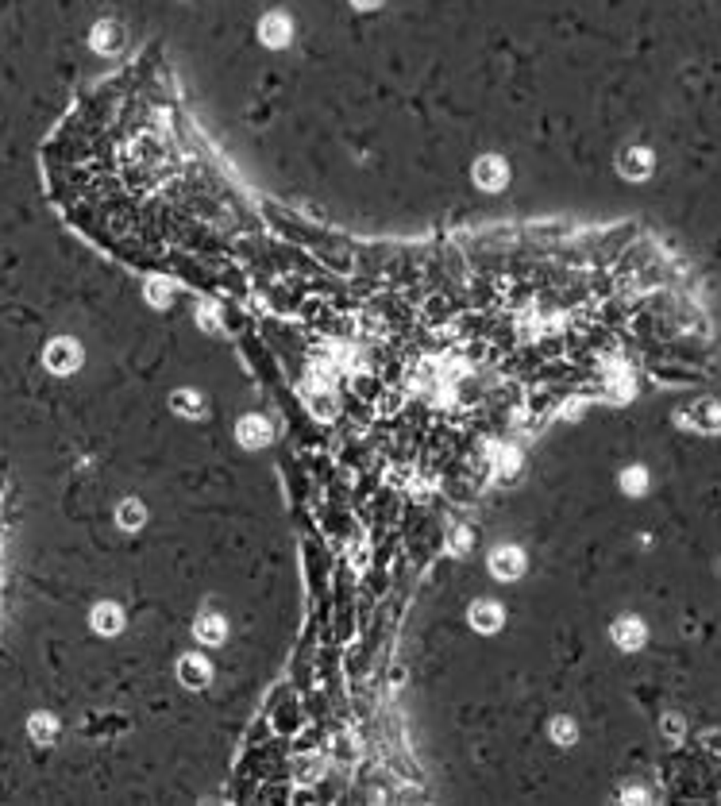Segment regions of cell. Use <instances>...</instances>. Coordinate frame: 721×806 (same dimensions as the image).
<instances>
[{
	"instance_id": "cell-9",
	"label": "cell",
	"mask_w": 721,
	"mask_h": 806,
	"mask_svg": "<svg viewBox=\"0 0 721 806\" xmlns=\"http://www.w3.org/2000/svg\"><path fill=\"white\" fill-rule=\"evenodd\" d=\"M27 729H31V737H35L39 745H51V737H54V718H47V714H35V718L27 721Z\"/></svg>"
},
{
	"instance_id": "cell-7",
	"label": "cell",
	"mask_w": 721,
	"mask_h": 806,
	"mask_svg": "<svg viewBox=\"0 0 721 806\" xmlns=\"http://www.w3.org/2000/svg\"><path fill=\"white\" fill-rule=\"evenodd\" d=\"M197 637H201L204 645H220V640H224V621L220 618H201L197 621Z\"/></svg>"
},
{
	"instance_id": "cell-5",
	"label": "cell",
	"mask_w": 721,
	"mask_h": 806,
	"mask_svg": "<svg viewBox=\"0 0 721 806\" xmlns=\"http://www.w3.org/2000/svg\"><path fill=\"white\" fill-rule=\"evenodd\" d=\"M613 640H617V645H625V648H636L644 640V629L636 621H617V625H613Z\"/></svg>"
},
{
	"instance_id": "cell-13",
	"label": "cell",
	"mask_w": 721,
	"mask_h": 806,
	"mask_svg": "<svg viewBox=\"0 0 721 806\" xmlns=\"http://www.w3.org/2000/svg\"><path fill=\"white\" fill-rule=\"evenodd\" d=\"M355 4H374V0H355Z\"/></svg>"
},
{
	"instance_id": "cell-11",
	"label": "cell",
	"mask_w": 721,
	"mask_h": 806,
	"mask_svg": "<svg viewBox=\"0 0 721 806\" xmlns=\"http://www.w3.org/2000/svg\"><path fill=\"white\" fill-rule=\"evenodd\" d=\"M120 525H124V529H139V525H143V506H139V501H124V506H120Z\"/></svg>"
},
{
	"instance_id": "cell-1",
	"label": "cell",
	"mask_w": 721,
	"mask_h": 806,
	"mask_svg": "<svg viewBox=\"0 0 721 806\" xmlns=\"http://www.w3.org/2000/svg\"><path fill=\"white\" fill-rule=\"evenodd\" d=\"M58 197L85 232L135 262L185 267L240 236L247 212L178 104L109 89L51 147Z\"/></svg>"
},
{
	"instance_id": "cell-6",
	"label": "cell",
	"mask_w": 721,
	"mask_h": 806,
	"mask_svg": "<svg viewBox=\"0 0 721 806\" xmlns=\"http://www.w3.org/2000/svg\"><path fill=\"white\" fill-rule=\"evenodd\" d=\"M182 679L190 683V687H201V683L209 679V668H204L201 656H185L182 660Z\"/></svg>"
},
{
	"instance_id": "cell-10",
	"label": "cell",
	"mask_w": 721,
	"mask_h": 806,
	"mask_svg": "<svg viewBox=\"0 0 721 806\" xmlns=\"http://www.w3.org/2000/svg\"><path fill=\"white\" fill-rule=\"evenodd\" d=\"M93 43H97V51H116L120 47V28L116 23H101L97 35H93Z\"/></svg>"
},
{
	"instance_id": "cell-2",
	"label": "cell",
	"mask_w": 721,
	"mask_h": 806,
	"mask_svg": "<svg viewBox=\"0 0 721 806\" xmlns=\"http://www.w3.org/2000/svg\"><path fill=\"white\" fill-rule=\"evenodd\" d=\"M490 567H494L498 579H513V575L521 571V552H510V548H502V552H494Z\"/></svg>"
},
{
	"instance_id": "cell-4",
	"label": "cell",
	"mask_w": 721,
	"mask_h": 806,
	"mask_svg": "<svg viewBox=\"0 0 721 806\" xmlns=\"http://www.w3.org/2000/svg\"><path fill=\"white\" fill-rule=\"evenodd\" d=\"M47 363H51L54 371H62V374H66L73 363H78V351H73L70 343H54V348L47 351Z\"/></svg>"
},
{
	"instance_id": "cell-3",
	"label": "cell",
	"mask_w": 721,
	"mask_h": 806,
	"mask_svg": "<svg viewBox=\"0 0 721 806\" xmlns=\"http://www.w3.org/2000/svg\"><path fill=\"white\" fill-rule=\"evenodd\" d=\"M120 625H124V618H120L116 606H97L93 610V629L97 633H116Z\"/></svg>"
},
{
	"instance_id": "cell-12",
	"label": "cell",
	"mask_w": 721,
	"mask_h": 806,
	"mask_svg": "<svg viewBox=\"0 0 721 806\" xmlns=\"http://www.w3.org/2000/svg\"><path fill=\"white\" fill-rule=\"evenodd\" d=\"M552 733H555V741H560V745H567L571 741V737H575V729H571V721H555V726H552Z\"/></svg>"
},
{
	"instance_id": "cell-8",
	"label": "cell",
	"mask_w": 721,
	"mask_h": 806,
	"mask_svg": "<svg viewBox=\"0 0 721 806\" xmlns=\"http://www.w3.org/2000/svg\"><path fill=\"white\" fill-rule=\"evenodd\" d=\"M474 625H479V629H498V625H502V610H498V606L494 602H486V606H474Z\"/></svg>"
}]
</instances>
